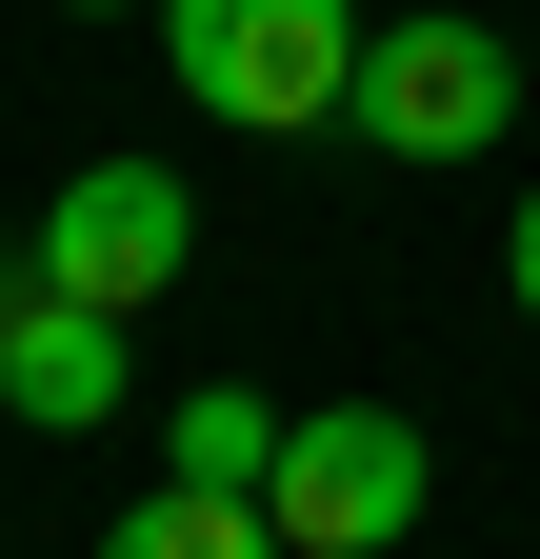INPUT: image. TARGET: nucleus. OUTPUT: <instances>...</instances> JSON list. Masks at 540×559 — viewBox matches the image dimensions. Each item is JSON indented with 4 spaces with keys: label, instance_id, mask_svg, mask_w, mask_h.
<instances>
[{
    "label": "nucleus",
    "instance_id": "nucleus-1",
    "mask_svg": "<svg viewBox=\"0 0 540 559\" xmlns=\"http://www.w3.org/2000/svg\"><path fill=\"white\" fill-rule=\"evenodd\" d=\"M161 81L240 140H301L361 81V0H161Z\"/></svg>",
    "mask_w": 540,
    "mask_h": 559
},
{
    "label": "nucleus",
    "instance_id": "nucleus-2",
    "mask_svg": "<svg viewBox=\"0 0 540 559\" xmlns=\"http://www.w3.org/2000/svg\"><path fill=\"white\" fill-rule=\"evenodd\" d=\"M501 120H520V40H501V21H460V0H400V21H361L341 140H380V160H481Z\"/></svg>",
    "mask_w": 540,
    "mask_h": 559
},
{
    "label": "nucleus",
    "instance_id": "nucleus-3",
    "mask_svg": "<svg viewBox=\"0 0 540 559\" xmlns=\"http://www.w3.org/2000/svg\"><path fill=\"white\" fill-rule=\"evenodd\" d=\"M421 500H441V460H421V419H400V400H301L281 479H260L281 559H380V539L421 520Z\"/></svg>",
    "mask_w": 540,
    "mask_h": 559
},
{
    "label": "nucleus",
    "instance_id": "nucleus-4",
    "mask_svg": "<svg viewBox=\"0 0 540 559\" xmlns=\"http://www.w3.org/2000/svg\"><path fill=\"white\" fill-rule=\"evenodd\" d=\"M180 260H200V180L180 160H81L40 200V300H81V320H141Z\"/></svg>",
    "mask_w": 540,
    "mask_h": 559
},
{
    "label": "nucleus",
    "instance_id": "nucleus-5",
    "mask_svg": "<svg viewBox=\"0 0 540 559\" xmlns=\"http://www.w3.org/2000/svg\"><path fill=\"white\" fill-rule=\"evenodd\" d=\"M120 400H141V380H120V320H81V300H21V320H0V419L101 440Z\"/></svg>",
    "mask_w": 540,
    "mask_h": 559
},
{
    "label": "nucleus",
    "instance_id": "nucleus-6",
    "mask_svg": "<svg viewBox=\"0 0 540 559\" xmlns=\"http://www.w3.org/2000/svg\"><path fill=\"white\" fill-rule=\"evenodd\" d=\"M281 440H301V400H260V380L161 400V479H200V500H260V479H281Z\"/></svg>",
    "mask_w": 540,
    "mask_h": 559
},
{
    "label": "nucleus",
    "instance_id": "nucleus-7",
    "mask_svg": "<svg viewBox=\"0 0 540 559\" xmlns=\"http://www.w3.org/2000/svg\"><path fill=\"white\" fill-rule=\"evenodd\" d=\"M101 559H281L260 500H200V479H141V500L101 520Z\"/></svg>",
    "mask_w": 540,
    "mask_h": 559
},
{
    "label": "nucleus",
    "instance_id": "nucleus-8",
    "mask_svg": "<svg viewBox=\"0 0 540 559\" xmlns=\"http://www.w3.org/2000/svg\"><path fill=\"white\" fill-rule=\"evenodd\" d=\"M501 300L540 320V180H520V221H501Z\"/></svg>",
    "mask_w": 540,
    "mask_h": 559
},
{
    "label": "nucleus",
    "instance_id": "nucleus-9",
    "mask_svg": "<svg viewBox=\"0 0 540 559\" xmlns=\"http://www.w3.org/2000/svg\"><path fill=\"white\" fill-rule=\"evenodd\" d=\"M21 300H40V240H0V320H21Z\"/></svg>",
    "mask_w": 540,
    "mask_h": 559
},
{
    "label": "nucleus",
    "instance_id": "nucleus-10",
    "mask_svg": "<svg viewBox=\"0 0 540 559\" xmlns=\"http://www.w3.org/2000/svg\"><path fill=\"white\" fill-rule=\"evenodd\" d=\"M60 21H120V0H60ZM141 21H161V0H141Z\"/></svg>",
    "mask_w": 540,
    "mask_h": 559
}]
</instances>
